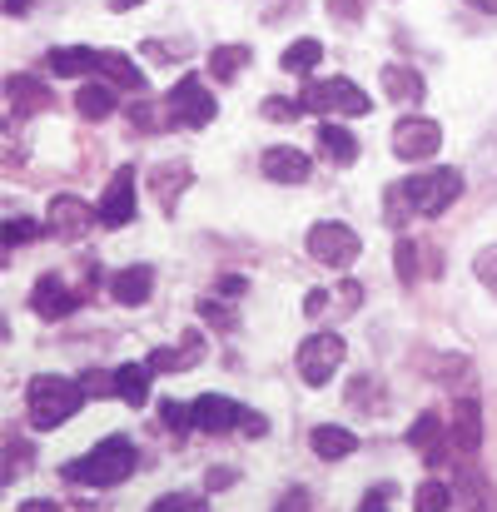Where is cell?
Segmentation results:
<instances>
[{
  "label": "cell",
  "instance_id": "22",
  "mask_svg": "<svg viewBox=\"0 0 497 512\" xmlns=\"http://www.w3.org/2000/svg\"><path fill=\"white\" fill-rule=\"evenodd\" d=\"M383 90H388V100H398V105L423 100V80H418V70H408V65H383Z\"/></svg>",
  "mask_w": 497,
  "mask_h": 512
},
{
  "label": "cell",
  "instance_id": "31",
  "mask_svg": "<svg viewBox=\"0 0 497 512\" xmlns=\"http://www.w3.org/2000/svg\"><path fill=\"white\" fill-rule=\"evenodd\" d=\"M393 264H398V279H403V284H413V279H418V244H413V239H398Z\"/></svg>",
  "mask_w": 497,
  "mask_h": 512
},
{
  "label": "cell",
  "instance_id": "45",
  "mask_svg": "<svg viewBox=\"0 0 497 512\" xmlns=\"http://www.w3.org/2000/svg\"><path fill=\"white\" fill-rule=\"evenodd\" d=\"M30 5H35V0H5V15H25Z\"/></svg>",
  "mask_w": 497,
  "mask_h": 512
},
{
  "label": "cell",
  "instance_id": "21",
  "mask_svg": "<svg viewBox=\"0 0 497 512\" xmlns=\"http://www.w3.org/2000/svg\"><path fill=\"white\" fill-rule=\"evenodd\" d=\"M438 443H443V418H438V413H418L413 428H408V448L428 453V463H443V458H438V453H443Z\"/></svg>",
  "mask_w": 497,
  "mask_h": 512
},
{
  "label": "cell",
  "instance_id": "26",
  "mask_svg": "<svg viewBox=\"0 0 497 512\" xmlns=\"http://www.w3.org/2000/svg\"><path fill=\"white\" fill-rule=\"evenodd\" d=\"M249 65V45H214L209 50V75L214 80H234Z\"/></svg>",
  "mask_w": 497,
  "mask_h": 512
},
{
  "label": "cell",
  "instance_id": "36",
  "mask_svg": "<svg viewBox=\"0 0 497 512\" xmlns=\"http://www.w3.org/2000/svg\"><path fill=\"white\" fill-rule=\"evenodd\" d=\"M80 388H85V398H105V393H115V373H85Z\"/></svg>",
  "mask_w": 497,
  "mask_h": 512
},
{
  "label": "cell",
  "instance_id": "4",
  "mask_svg": "<svg viewBox=\"0 0 497 512\" xmlns=\"http://www.w3.org/2000/svg\"><path fill=\"white\" fill-rule=\"evenodd\" d=\"M299 105L309 115H368L373 110V100L353 80H309L304 95H299Z\"/></svg>",
  "mask_w": 497,
  "mask_h": 512
},
{
  "label": "cell",
  "instance_id": "23",
  "mask_svg": "<svg viewBox=\"0 0 497 512\" xmlns=\"http://www.w3.org/2000/svg\"><path fill=\"white\" fill-rule=\"evenodd\" d=\"M115 393H120L130 408H140V403L150 398V368H145V363H120V368H115Z\"/></svg>",
  "mask_w": 497,
  "mask_h": 512
},
{
  "label": "cell",
  "instance_id": "49",
  "mask_svg": "<svg viewBox=\"0 0 497 512\" xmlns=\"http://www.w3.org/2000/svg\"><path fill=\"white\" fill-rule=\"evenodd\" d=\"M378 512H383V508H378Z\"/></svg>",
  "mask_w": 497,
  "mask_h": 512
},
{
  "label": "cell",
  "instance_id": "35",
  "mask_svg": "<svg viewBox=\"0 0 497 512\" xmlns=\"http://www.w3.org/2000/svg\"><path fill=\"white\" fill-rule=\"evenodd\" d=\"M363 10H368V0H329V15L338 25H353V20H363Z\"/></svg>",
  "mask_w": 497,
  "mask_h": 512
},
{
  "label": "cell",
  "instance_id": "10",
  "mask_svg": "<svg viewBox=\"0 0 497 512\" xmlns=\"http://www.w3.org/2000/svg\"><path fill=\"white\" fill-rule=\"evenodd\" d=\"M100 224V209H90L85 199H75V194H55L50 199V229L60 234V239H85L90 229Z\"/></svg>",
  "mask_w": 497,
  "mask_h": 512
},
{
  "label": "cell",
  "instance_id": "6",
  "mask_svg": "<svg viewBox=\"0 0 497 512\" xmlns=\"http://www.w3.org/2000/svg\"><path fill=\"white\" fill-rule=\"evenodd\" d=\"M309 254H314L319 264H329V269H348V264L363 254V239H358L348 224H338V219H319V224L309 229Z\"/></svg>",
  "mask_w": 497,
  "mask_h": 512
},
{
  "label": "cell",
  "instance_id": "38",
  "mask_svg": "<svg viewBox=\"0 0 497 512\" xmlns=\"http://www.w3.org/2000/svg\"><path fill=\"white\" fill-rule=\"evenodd\" d=\"M264 115H269V120H294V115H304V105H289L284 95H269V105H264Z\"/></svg>",
  "mask_w": 497,
  "mask_h": 512
},
{
  "label": "cell",
  "instance_id": "12",
  "mask_svg": "<svg viewBox=\"0 0 497 512\" xmlns=\"http://www.w3.org/2000/svg\"><path fill=\"white\" fill-rule=\"evenodd\" d=\"M80 299L65 289V279L60 274H45V279H35V289H30V309L45 319V324H55V319H65L70 309H75Z\"/></svg>",
  "mask_w": 497,
  "mask_h": 512
},
{
  "label": "cell",
  "instance_id": "19",
  "mask_svg": "<svg viewBox=\"0 0 497 512\" xmlns=\"http://www.w3.org/2000/svg\"><path fill=\"white\" fill-rule=\"evenodd\" d=\"M309 443H314V453H319L324 463H338V458H348V453L358 448V433H353V428H338V423H319V428L309 433Z\"/></svg>",
  "mask_w": 497,
  "mask_h": 512
},
{
  "label": "cell",
  "instance_id": "30",
  "mask_svg": "<svg viewBox=\"0 0 497 512\" xmlns=\"http://www.w3.org/2000/svg\"><path fill=\"white\" fill-rule=\"evenodd\" d=\"M413 508L418 512H448L453 508V488H448V483H418Z\"/></svg>",
  "mask_w": 497,
  "mask_h": 512
},
{
  "label": "cell",
  "instance_id": "3",
  "mask_svg": "<svg viewBox=\"0 0 497 512\" xmlns=\"http://www.w3.org/2000/svg\"><path fill=\"white\" fill-rule=\"evenodd\" d=\"M403 194H408V204H413V214H423V219H433V214H443L458 194H463V174L458 170H428V174H413V179H403Z\"/></svg>",
  "mask_w": 497,
  "mask_h": 512
},
{
  "label": "cell",
  "instance_id": "14",
  "mask_svg": "<svg viewBox=\"0 0 497 512\" xmlns=\"http://www.w3.org/2000/svg\"><path fill=\"white\" fill-rule=\"evenodd\" d=\"M150 294H155V269H150V264H130V269H120V274L110 279V299L125 304V309L150 304Z\"/></svg>",
  "mask_w": 497,
  "mask_h": 512
},
{
  "label": "cell",
  "instance_id": "34",
  "mask_svg": "<svg viewBox=\"0 0 497 512\" xmlns=\"http://www.w3.org/2000/svg\"><path fill=\"white\" fill-rule=\"evenodd\" d=\"M35 234H40L35 219H5V249H20V244H30Z\"/></svg>",
  "mask_w": 497,
  "mask_h": 512
},
{
  "label": "cell",
  "instance_id": "13",
  "mask_svg": "<svg viewBox=\"0 0 497 512\" xmlns=\"http://www.w3.org/2000/svg\"><path fill=\"white\" fill-rule=\"evenodd\" d=\"M264 179H274V184H309V155L304 150H294V145H274V150H264Z\"/></svg>",
  "mask_w": 497,
  "mask_h": 512
},
{
  "label": "cell",
  "instance_id": "40",
  "mask_svg": "<svg viewBox=\"0 0 497 512\" xmlns=\"http://www.w3.org/2000/svg\"><path fill=\"white\" fill-rule=\"evenodd\" d=\"M239 433H244V438H264V433H269V418H264V413H254V408H244Z\"/></svg>",
  "mask_w": 497,
  "mask_h": 512
},
{
  "label": "cell",
  "instance_id": "42",
  "mask_svg": "<svg viewBox=\"0 0 497 512\" xmlns=\"http://www.w3.org/2000/svg\"><path fill=\"white\" fill-rule=\"evenodd\" d=\"M338 299H343L348 309H358V299H363V289H358L353 279H343V289H338Z\"/></svg>",
  "mask_w": 497,
  "mask_h": 512
},
{
  "label": "cell",
  "instance_id": "24",
  "mask_svg": "<svg viewBox=\"0 0 497 512\" xmlns=\"http://www.w3.org/2000/svg\"><path fill=\"white\" fill-rule=\"evenodd\" d=\"M115 85H80V95H75V110L85 115V120H110L115 115Z\"/></svg>",
  "mask_w": 497,
  "mask_h": 512
},
{
  "label": "cell",
  "instance_id": "39",
  "mask_svg": "<svg viewBox=\"0 0 497 512\" xmlns=\"http://www.w3.org/2000/svg\"><path fill=\"white\" fill-rule=\"evenodd\" d=\"M309 508H314V498H309L304 488H289V493L279 498V508L274 512H309Z\"/></svg>",
  "mask_w": 497,
  "mask_h": 512
},
{
  "label": "cell",
  "instance_id": "17",
  "mask_svg": "<svg viewBox=\"0 0 497 512\" xmlns=\"http://www.w3.org/2000/svg\"><path fill=\"white\" fill-rule=\"evenodd\" d=\"M100 75H105V85H115V90H145V70L125 55V50H100Z\"/></svg>",
  "mask_w": 497,
  "mask_h": 512
},
{
  "label": "cell",
  "instance_id": "37",
  "mask_svg": "<svg viewBox=\"0 0 497 512\" xmlns=\"http://www.w3.org/2000/svg\"><path fill=\"white\" fill-rule=\"evenodd\" d=\"M473 269H478V279H483V284H488V289L497 294V249H483Z\"/></svg>",
  "mask_w": 497,
  "mask_h": 512
},
{
  "label": "cell",
  "instance_id": "48",
  "mask_svg": "<svg viewBox=\"0 0 497 512\" xmlns=\"http://www.w3.org/2000/svg\"><path fill=\"white\" fill-rule=\"evenodd\" d=\"M135 5H140V0H115V10H135Z\"/></svg>",
  "mask_w": 497,
  "mask_h": 512
},
{
  "label": "cell",
  "instance_id": "41",
  "mask_svg": "<svg viewBox=\"0 0 497 512\" xmlns=\"http://www.w3.org/2000/svg\"><path fill=\"white\" fill-rule=\"evenodd\" d=\"M324 309H329V294L324 289H309L304 294V314H324Z\"/></svg>",
  "mask_w": 497,
  "mask_h": 512
},
{
  "label": "cell",
  "instance_id": "33",
  "mask_svg": "<svg viewBox=\"0 0 497 512\" xmlns=\"http://www.w3.org/2000/svg\"><path fill=\"white\" fill-rule=\"evenodd\" d=\"M150 512H209L204 498H189V493H169L160 503H150Z\"/></svg>",
  "mask_w": 497,
  "mask_h": 512
},
{
  "label": "cell",
  "instance_id": "2",
  "mask_svg": "<svg viewBox=\"0 0 497 512\" xmlns=\"http://www.w3.org/2000/svg\"><path fill=\"white\" fill-rule=\"evenodd\" d=\"M135 463H140V453H135V443L130 438H105V443H95L80 463H65V483H85V488H115V483H125L130 473H135Z\"/></svg>",
  "mask_w": 497,
  "mask_h": 512
},
{
  "label": "cell",
  "instance_id": "43",
  "mask_svg": "<svg viewBox=\"0 0 497 512\" xmlns=\"http://www.w3.org/2000/svg\"><path fill=\"white\" fill-rule=\"evenodd\" d=\"M199 309H204V314H209V319H214V324H234V314H229V309H219V304H214V299H204V304H199Z\"/></svg>",
  "mask_w": 497,
  "mask_h": 512
},
{
  "label": "cell",
  "instance_id": "15",
  "mask_svg": "<svg viewBox=\"0 0 497 512\" xmlns=\"http://www.w3.org/2000/svg\"><path fill=\"white\" fill-rule=\"evenodd\" d=\"M199 358H204V339L199 334H184V343H174V348H155L145 358V368L150 373H179V368H194Z\"/></svg>",
  "mask_w": 497,
  "mask_h": 512
},
{
  "label": "cell",
  "instance_id": "28",
  "mask_svg": "<svg viewBox=\"0 0 497 512\" xmlns=\"http://www.w3.org/2000/svg\"><path fill=\"white\" fill-rule=\"evenodd\" d=\"M5 95L15 100V110H45V105H50L45 85H40V80H25V75H10V80H5Z\"/></svg>",
  "mask_w": 497,
  "mask_h": 512
},
{
  "label": "cell",
  "instance_id": "27",
  "mask_svg": "<svg viewBox=\"0 0 497 512\" xmlns=\"http://www.w3.org/2000/svg\"><path fill=\"white\" fill-rule=\"evenodd\" d=\"M463 512H497V493L483 473H463Z\"/></svg>",
  "mask_w": 497,
  "mask_h": 512
},
{
  "label": "cell",
  "instance_id": "32",
  "mask_svg": "<svg viewBox=\"0 0 497 512\" xmlns=\"http://www.w3.org/2000/svg\"><path fill=\"white\" fill-rule=\"evenodd\" d=\"M160 413H165L169 433H189V428H194V408H184V403H174V398H165V403H160Z\"/></svg>",
  "mask_w": 497,
  "mask_h": 512
},
{
  "label": "cell",
  "instance_id": "7",
  "mask_svg": "<svg viewBox=\"0 0 497 512\" xmlns=\"http://www.w3.org/2000/svg\"><path fill=\"white\" fill-rule=\"evenodd\" d=\"M438 150H443V125H438V120L408 115V120L393 125V155H398V160L418 165V160H433Z\"/></svg>",
  "mask_w": 497,
  "mask_h": 512
},
{
  "label": "cell",
  "instance_id": "8",
  "mask_svg": "<svg viewBox=\"0 0 497 512\" xmlns=\"http://www.w3.org/2000/svg\"><path fill=\"white\" fill-rule=\"evenodd\" d=\"M338 363H343V339L338 334H309L299 343V373H304L309 388H324L338 373Z\"/></svg>",
  "mask_w": 497,
  "mask_h": 512
},
{
  "label": "cell",
  "instance_id": "16",
  "mask_svg": "<svg viewBox=\"0 0 497 512\" xmlns=\"http://www.w3.org/2000/svg\"><path fill=\"white\" fill-rule=\"evenodd\" d=\"M478 443H483V408H478V398H458V408H453V448L458 453H478Z\"/></svg>",
  "mask_w": 497,
  "mask_h": 512
},
{
  "label": "cell",
  "instance_id": "18",
  "mask_svg": "<svg viewBox=\"0 0 497 512\" xmlns=\"http://www.w3.org/2000/svg\"><path fill=\"white\" fill-rule=\"evenodd\" d=\"M45 65H50V75H90V70H100V50H90V45H55L45 55Z\"/></svg>",
  "mask_w": 497,
  "mask_h": 512
},
{
  "label": "cell",
  "instance_id": "1",
  "mask_svg": "<svg viewBox=\"0 0 497 512\" xmlns=\"http://www.w3.org/2000/svg\"><path fill=\"white\" fill-rule=\"evenodd\" d=\"M85 388L80 378H60V373H35L30 388H25V413H30V428L50 433L60 423H70L80 408H85Z\"/></svg>",
  "mask_w": 497,
  "mask_h": 512
},
{
  "label": "cell",
  "instance_id": "11",
  "mask_svg": "<svg viewBox=\"0 0 497 512\" xmlns=\"http://www.w3.org/2000/svg\"><path fill=\"white\" fill-rule=\"evenodd\" d=\"M189 408H194V428H204V433H234L244 423V408L224 393H199Z\"/></svg>",
  "mask_w": 497,
  "mask_h": 512
},
{
  "label": "cell",
  "instance_id": "20",
  "mask_svg": "<svg viewBox=\"0 0 497 512\" xmlns=\"http://www.w3.org/2000/svg\"><path fill=\"white\" fill-rule=\"evenodd\" d=\"M319 150H324V160L338 165V170H348V165L358 160V140H353L343 125H319Z\"/></svg>",
  "mask_w": 497,
  "mask_h": 512
},
{
  "label": "cell",
  "instance_id": "29",
  "mask_svg": "<svg viewBox=\"0 0 497 512\" xmlns=\"http://www.w3.org/2000/svg\"><path fill=\"white\" fill-rule=\"evenodd\" d=\"M319 60H324V45H319V40H294V45L284 50V60H279V65H284L289 75H309Z\"/></svg>",
  "mask_w": 497,
  "mask_h": 512
},
{
  "label": "cell",
  "instance_id": "25",
  "mask_svg": "<svg viewBox=\"0 0 497 512\" xmlns=\"http://www.w3.org/2000/svg\"><path fill=\"white\" fill-rule=\"evenodd\" d=\"M189 179H194V174H189L184 160H169V165H160V170L150 174V184H155V194H160V204H165V209H174V194H179Z\"/></svg>",
  "mask_w": 497,
  "mask_h": 512
},
{
  "label": "cell",
  "instance_id": "46",
  "mask_svg": "<svg viewBox=\"0 0 497 512\" xmlns=\"http://www.w3.org/2000/svg\"><path fill=\"white\" fill-rule=\"evenodd\" d=\"M20 512H60V508H55V503H25Z\"/></svg>",
  "mask_w": 497,
  "mask_h": 512
},
{
  "label": "cell",
  "instance_id": "5",
  "mask_svg": "<svg viewBox=\"0 0 497 512\" xmlns=\"http://www.w3.org/2000/svg\"><path fill=\"white\" fill-rule=\"evenodd\" d=\"M214 110H219V105L209 100V90H204L194 75H184L165 100V125H174V130H204V125L214 120Z\"/></svg>",
  "mask_w": 497,
  "mask_h": 512
},
{
  "label": "cell",
  "instance_id": "44",
  "mask_svg": "<svg viewBox=\"0 0 497 512\" xmlns=\"http://www.w3.org/2000/svg\"><path fill=\"white\" fill-rule=\"evenodd\" d=\"M224 483H234V473H229V468H214V473H209V488H224Z\"/></svg>",
  "mask_w": 497,
  "mask_h": 512
},
{
  "label": "cell",
  "instance_id": "9",
  "mask_svg": "<svg viewBox=\"0 0 497 512\" xmlns=\"http://www.w3.org/2000/svg\"><path fill=\"white\" fill-rule=\"evenodd\" d=\"M135 219V170L120 165L105 184V199H100V224L105 229H125Z\"/></svg>",
  "mask_w": 497,
  "mask_h": 512
},
{
  "label": "cell",
  "instance_id": "47",
  "mask_svg": "<svg viewBox=\"0 0 497 512\" xmlns=\"http://www.w3.org/2000/svg\"><path fill=\"white\" fill-rule=\"evenodd\" d=\"M478 10H488V15H497V0H473Z\"/></svg>",
  "mask_w": 497,
  "mask_h": 512
}]
</instances>
